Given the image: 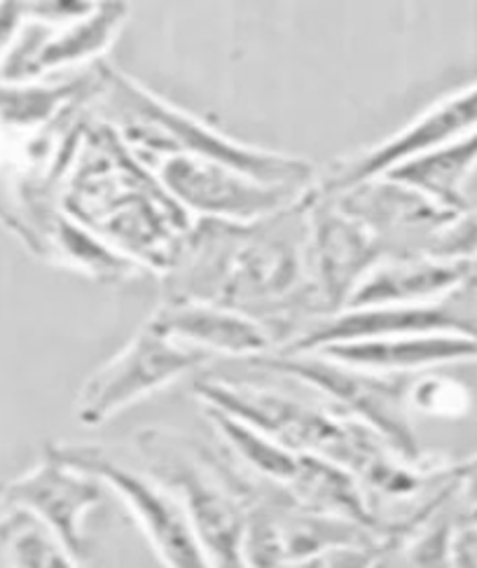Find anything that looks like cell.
Returning <instances> with one entry per match:
<instances>
[{"label":"cell","instance_id":"obj_1","mask_svg":"<svg viewBox=\"0 0 477 568\" xmlns=\"http://www.w3.org/2000/svg\"><path fill=\"white\" fill-rule=\"evenodd\" d=\"M314 187L263 221L192 223L176 262L164 274V302L219 304L260 321L270 333L272 325L291 323L295 339L309 321L321 318L309 278Z\"/></svg>","mask_w":477,"mask_h":568},{"label":"cell","instance_id":"obj_2","mask_svg":"<svg viewBox=\"0 0 477 568\" xmlns=\"http://www.w3.org/2000/svg\"><path fill=\"white\" fill-rule=\"evenodd\" d=\"M99 101H103L105 122L118 129L126 148L148 169L164 158L187 155L230 166L265 185L314 187L316 169L307 160L238 143L111 65H105V90Z\"/></svg>","mask_w":477,"mask_h":568},{"label":"cell","instance_id":"obj_3","mask_svg":"<svg viewBox=\"0 0 477 568\" xmlns=\"http://www.w3.org/2000/svg\"><path fill=\"white\" fill-rule=\"evenodd\" d=\"M143 470L181 500L215 568H251L246 561L248 500L253 483L219 454L181 433H136Z\"/></svg>","mask_w":477,"mask_h":568},{"label":"cell","instance_id":"obj_4","mask_svg":"<svg viewBox=\"0 0 477 568\" xmlns=\"http://www.w3.org/2000/svg\"><path fill=\"white\" fill-rule=\"evenodd\" d=\"M194 393L204 407L219 409L293 452L325 458L349 470L358 483L388 452H394L371 428L337 409L307 405L284 393L227 379H200Z\"/></svg>","mask_w":477,"mask_h":568},{"label":"cell","instance_id":"obj_5","mask_svg":"<svg viewBox=\"0 0 477 568\" xmlns=\"http://www.w3.org/2000/svg\"><path fill=\"white\" fill-rule=\"evenodd\" d=\"M318 390L344 417L371 428L409 464H424V452L409 424L407 388L415 375H379L318 354H267L246 361Z\"/></svg>","mask_w":477,"mask_h":568},{"label":"cell","instance_id":"obj_6","mask_svg":"<svg viewBox=\"0 0 477 568\" xmlns=\"http://www.w3.org/2000/svg\"><path fill=\"white\" fill-rule=\"evenodd\" d=\"M45 454L99 477L120 498L162 568H215L181 500L145 470L122 464L99 445L54 443Z\"/></svg>","mask_w":477,"mask_h":568},{"label":"cell","instance_id":"obj_7","mask_svg":"<svg viewBox=\"0 0 477 568\" xmlns=\"http://www.w3.org/2000/svg\"><path fill=\"white\" fill-rule=\"evenodd\" d=\"M209 361V354L164 335L148 321L118 356L84 379L75 417L87 428H99Z\"/></svg>","mask_w":477,"mask_h":568},{"label":"cell","instance_id":"obj_8","mask_svg":"<svg viewBox=\"0 0 477 568\" xmlns=\"http://www.w3.org/2000/svg\"><path fill=\"white\" fill-rule=\"evenodd\" d=\"M166 194L200 221L255 223L300 202L309 190L265 185L230 166L171 155L150 166Z\"/></svg>","mask_w":477,"mask_h":568},{"label":"cell","instance_id":"obj_9","mask_svg":"<svg viewBox=\"0 0 477 568\" xmlns=\"http://www.w3.org/2000/svg\"><path fill=\"white\" fill-rule=\"evenodd\" d=\"M477 131V82L468 84L466 90L454 92L433 105L424 113L407 122L394 136L379 141L373 148L354 152L349 158H339L331 169L323 173L316 183V190L323 194H337L384 176L412 158L426 155L454 141H461Z\"/></svg>","mask_w":477,"mask_h":568},{"label":"cell","instance_id":"obj_10","mask_svg":"<svg viewBox=\"0 0 477 568\" xmlns=\"http://www.w3.org/2000/svg\"><path fill=\"white\" fill-rule=\"evenodd\" d=\"M129 19L126 3H94V8L71 21L31 19L21 29L3 65V82H35L69 69L101 63L113 48Z\"/></svg>","mask_w":477,"mask_h":568},{"label":"cell","instance_id":"obj_11","mask_svg":"<svg viewBox=\"0 0 477 568\" xmlns=\"http://www.w3.org/2000/svg\"><path fill=\"white\" fill-rule=\"evenodd\" d=\"M392 255L371 230L342 213L331 196L314 187L309 206V278L321 318L342 312L361 278L379 260Z\"/></svg>","mask_w":477,"mask_h":568},{"label":"cell","instance_id":"obj_12","mask_svg":"<svg viewBox=\"0 0 477 568\" xmlns=\"http://www.w3.org/2000/svg\"><path fill=\"white\" fill-rule=\"evenodd\" d=\"M105 485L99 477L45 454L42 462L8 483V496L14 510H21L48 527L67 548L87 561V517L105 498Z\"/></svg>","mask_w":477,"mask_h":568},{"label":"cell","instance_id":"obj_13","mask_svg":"<svg viewBox=\"0 0 477 568\" xmlns=\"http://www.w3.org/2000/svg\"><path fill=\"white\" fill-rule=\"evenodd\" d=\"M473 267L475 262L440 260L426 253L384 257L361 278L344 310L438 302L457 293L473 274Z\"/></svg>","mask_w":477,"mask_h":568},{"label":"cell","instance_id":"obj_14","mask_svg":"<svg viewBox=\"0 0 477 568\" xmlns=\"http://www.w3.org/2000/svg\"><path fill=\"white\" fill-rule=\"evenodd\" d=\"M150 323L211 358L225 354L251 361L272 354L274 346V337L263 323L209 302H164Z\"/></svg>","mask_w":477,"mask_h":568},{"label":"cell","instance_id":"obj_15","mask_svg":"<svg viewBox=\"0 0 477 568\" xmlns=\"http://www.w3.org/2000/svg\"><path fill=\"white\" fill-rule=\"evenodd\" d=\"M344 365L379 375H419L424 369L477 363V337L468 335H407L328 344L316 352Z\"/></svg>","mask_w":477,"mask_h":568},{"label":"cell","instance_id":"obj_16","mask_svg":"<svg viewBox=\"0 0 477 568\" xmlns=\"http://www.w3.org/2000/svg\"><path fill=\"white\" fill-rule=\"evenodd\" d=\"M105 90V63L57 82L0 80V136H27L45 129L73 108L92 105Z\"/></svg>","mask_w":477,"mask_h":568},{"label":"cell","instance_id":"obj_17","mask_svg":"<svg viewBox=\"0 0 477 568\" xmlns=\"http://www.w3.org/2000/svg\"><path fill=\"white\" fill-rule=\"evenodd\" d=\"M477 169V131L461 141H454L438 150H430L426 155L412 158L394 169H388L384 176L394 183H400L417 194L426 196L438 209L459 215L470 202L466 196V183Z\"/></svg>","mask_w":477,"mask_h":568},{"label":"cell","instance_id":"obj_18","mask_svg":"<svg viewBox=\"0 0 477 568\" xmlns=\"http://www.w3.org/2000/svg\"><path fill=\"white\" fill-rule=\"evenodd\" d=\"M42 257H48L54 265L82 272L101 283L132 281L145 272L139 262L115 251L90 227L73 221L63 209L50 225Z\"/></svg>","mask_w":477,"mask_h":568},{"label":"cell","instance_id":"obj_19","mask_svg":"<svg viewBox=\"0 0 477 568\" xmlns=\"http://www.w3.org/2000/svg\"><path fill=\"white\" fill-rule=\"evenodd\" d=\"M3 568H87L67 545L31 515L12 510L0 527Z\"/></svg>","mask_w":477,"mask_h":568},{"label":"cell","instance_id":"obj_20","mask_svg":"<svg viewBox=\"0 0 477 568\" xmlns=\"http://www.w3.org/2000/svg\"><path fill=\"white\" fill-rule=\"evenodd\" d=\"M470 403L473 400H470L468 388L454 379L415 375L407 388L409 412L428 414V417H443V419L466 417Z\"/></svg>","mask_w":477,"mask_h":568},{"label":"cell","instance_id":"obj_21","mask_svg":"<svg viewBox=\"0 0 477 568\" xmlns=\"http://www.w3.org/2000/svg\"><path fill=\"white\" fill-rule=\"evenodd\" d=\"M424 253L440 260L477 262V204L454 215L443 230L433 234Z\"/></svg>","mask_w":477,"mask_h":568},{"label":"cell","instance_id":"obj_22","mask_svg":"<svg viewBox=\"0 0 477 568\" xmlns=\"http://www.w3.org/2000/svg\"><path fill=\"white\" fill-rule=\"evenodd\" d=\"M29 21V3L0 0V73L14 48V42Z\"/></svg>","mask_w":477,"mask_h":568},{"label":"cell","instance_id":"obj_23","mask_svg":"<svg viewBox=\"0 0 477 568\" xmlns=\"http://www.w3.org/2000/svg\"><path fill=\"white\" fill-rule=\"evenodd\" d=\"M12 504H10V496H8V483H0V527H3L6 519L12 515Z\"/></svg>","mask_w":477,"mask_h":568}]
</instances>
